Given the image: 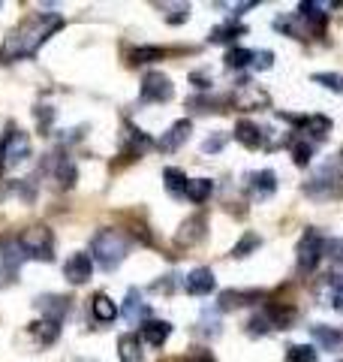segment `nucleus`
<instances>
[{"label":"nucleus","mask_w":343,"mask_h":362,"mask_svg":"<svg viewBox=\"0 0 343 362\" xmlns=\"http://www.w3.org/2000/svg\"><path fill=\"white\" fill-rule=\"evenodd\" d=\"M54 30H61V16H54V13L28 16L18 28L9 30V37H6V42H4V52H0V58H6V61L30 58V54L37 52Z\"/></svg>","instance_id":"1"},{"label":"nucleus","mask_w":343,"mask_h":362,"mask_svg":"<svg viewBox=\"0 0 343 362\" xmlns=\"http://www.w3.org/2000/svg\"><path fill=\"white\" fill-rule=\"evenodd\" d=\"M130 254V239L118 230H100L90 242V259L102 269V272H114Z\"/></svg>","instance_id":"2"},{"label":"nucleus","mask_w":343,"mask_h":362,"mask_svg":"<svg viewBox=\"0 0 343 362\" xmlns=\"http://www.w3.org/2000/svg\"><path fill=\"white\" fill-rule=\"evenodd\" d=\"M328 251V239L323 233H316V230H307L301 235V242L299 247H295V259H299V269L301 272H313L319 266V259L325 257Z\"/></svg>","instance_id":"3"},{"label":"nucleus","mask_w":343,"mask_h":362,"mask_svg":"<svg viewBox=\"0 0 343 362\" xmlns=\"http://www.w3.org/2000/svg\"><path fill=\"white\" fill-rule=\"evenodd\" d=\"M18 245H21V251H25V257H37V259H52L54 257V235H52L49 226H42V223L21 233Z\"/></svg>","instance_id":"4"},{"label":"nucleus","mask_w":343,"mask_h":362,"mask_svg":"<svg viewBox=\"0 0 343 362\" xmlns=\"http://www.w3.org/2000/svg\"><path fill=\"white\" fill-rule=\"evenodd\" d=\"M172 94H175V88H172V78L166 73H148L142 78V100L145 103H166V100H172Z\"/></svg>","instance_id":"5"},{"label":"nucleus","mask_w":343,"mask_h":362,"mask_svg":"<svg viewBox=\"0 0 343 362\" xmlns=\"http://www.w3.org/2000/svg\"><path fill=\"white\" fill-rule=\"evenodd\" d=\"M0 148H4V163L6 166H16L21 160H28L30 157V136L28 133H6L4 139H0Z\"/></svg>","instance_id":"6"},{"label":"nucleus","mask_w":343,"mask_h":362,"mask_svg":"<svg viewBox=\"0 0 343 362\" xmlns=\"http://www.w3.org/2000/svg\"><path fill=\"white\" fill-rule=\"evenodd\" d=\"M286 121H292V124H299V130L295 133H301V139H307L311 136V142H319V139H325V136L331 133V121L325 115H307V118H292V115H280Z\"/></svg>","instance_id":"7"},{"label":"nucleus","mask_w":343,"mask_h":362,"mask_svg":"<svg viewBox=\"0 0 343 362\" xmlns=\"http://www.w3.org/2000/svg\"><path fill=\"white\" fill-rule=\"evenodd\" d=\"M90 275H94V259H90V254L78 251L64 263V278L70 281V284H88Z\"/></svg>","instance_id":"8"},{"label":"nucleus","mask_w":343,"mask_h":362,"mask_svg":"<svg viewBox=\"0 0 343 362\" xmlns=\"http://www.w3.org/2000/svg\"><path fill=\"white\" fill-rule=\"evenodd\" d=\"M325 4H316V0H307V4L299 6V18L304 21L307 30H313L316 37H323L325 33V25H328V13H325Z\"/></svg>","instance_id":"9"},{"label":"nucleus","mask_w":343,"mask_h":362,"mask_svg":"<svg viewBox=\"0 0 343 362\" xmlns=\"http://www.w3.org/2000/svg\"><path fill=\"white\" fill-rule=\"evenodd\" d=\"M214 287H217V278H214V272L205 269V266L193 269L190 275L184 278V290L190 293V296H208Z\"/></svg>","instance_id":"10"},{"label":"nucleus","mask_w":343,"mask_h":362,"mask_svg":"<svg viewBox=\"0 0 343 362\" xmlns=\"http://www.w3.org/2000/svg\"><path fill=\"white\" fill-rule=\"evenodd\" d=\"M190 130H193V124L187 121V118H181V121H175L172 127L163 133V139H160L157 145H160V151H166V154H172V151H178L181 145H184L187 139H190Z\"/></svg>","instance_id":"11"},{"label":"nucleus","mask_w":343,"mask_h":362,"mask_svg":"<svg viewBox=\"0 0 343 362\" xmlns=\"http://www.w3.org/2000/svg\"><path fill=\"white\" fill-rule=\"evenodd\" d=\"M235 139L241 142L244 148L256 151V148H262V145H265V130H262L259 124H253V121H238V124H235Z\"/></svg>","instance_id":"12"},{"label":"nucleus","mask_w":343,"mask_h":362,"mask_svg":"<svg viewBox=\"0 0 343 362\" xmlns=\"http://www.w3.org/2000/svg\"><path fill=\"white\" fill-rule=\"evenodd\" d=\"M37 308L42 311L45 320L61 323L64 314L70 311V299H66V296H40V299H37Z\"/></svg>","instance_id":"13"},{"label":"nucleus","mask_w":343,"mask_h":362,"mask_svg":"<svg viewBox=\"0 0 343 362\" xmlns=\"http://www.w3.org/2000/svg\"><path fill=\"white\" fill-rule=\"evenodd\" d=\"M172 335V323L166 320H145L142 323V341L151 347H163Z\"/></svg>","instance_id":"14"},{"label":"nucleus","mask_w":343,"mask_h":362,"mask_svg":"<svg viewBox=\"0 0 343 362\" xmlns=\"http://www.w3.org/2000/svg\"><path fill=\"white\" fill-rule=\"evenodd\" d=\"M250 181V190H253L256 199H268L274 190H277V175L271 173V169H262V173H253L247 178Z\"/></svg>","instance_id":"15"},{"label":"nucleus","mask_w":343,"mask_h":362,"mask_svg":"<svg viewBox=\"0 0 343 362\" xmlns=\"http://www.w3.org/2000/svg\"><path fill=\"white\" fill-rule=\"evenodd\" d=\"M265 317L271 320L274 329H289V326L295 323V308H292V305L268 302V305H265Z\"/></svg>","instance_id":"16"},{"label":"nucleus","mask_w":343,"mask_h":362,"mask_svg":"<svg viewBox=\"0 0 343 362\" xmlns=\"http://www.w3.org/2000/svg\"><path fill=\"white\" fill-rule=\"evenodd\" d=\"M262 293L259 290H226L220 293V311H232V308H241L247 302H259Z\"/></svg>","instance_id":"17"},{"label":"nucleus","mask_w":343,"mask_h":362,"mask_svg":"<svg viewBox=\"0 0 343 362\" xmlns=\"http://www.w3.org/2000/svg\"><path fill=\"white\" fill-rule=\"evenodd\" d=\"M311 335H313V341L319 347H325V350H337L343 344V335L335 329V326H325V323L311 326Z\"/></svg>","instance_id":"18"},{"label":"nucleus","mask_w":343,"mask_h":362,"mask_svg":"<svg viewBox=\"0 0 343 362\" xmlns=\"http://www.w3.org/2000/svg\"><path fill=\"white\" fill-rule=\"evenodd\" d=\"M121 314H124V320H127L130 326H136L148 314V305L142 302V293L139 290H130L127 293V302H124V311Z\"/></svg>","instance_id":"19"},{"label":"nucleus","mask_w":343,"mask_h":362,"mask_svg":"<svg viewBox=\"0 0 343 362\" xmlns=\"http://www.w3.org/2000/svg\"><path fill=\"white\" fill-rule=\"evenodd\" d=\"M323 302L343 311V275H328L323 284Z\"/></svg>","instance_id":"20"},{"label":"nucleus","mask_w":343,"mask_h":362,"mask_svg":"<svg viewBox=\"0 0 343 362\" xmlns=\"http://www.w3.org/2000/svg\"><path fill=\"white\" fill-rule=\"evenodd\" d=\"M118 356L121 362H142V341H139V335H121L118 338Z\"/></svg>","instance_id":"21"},{"label":"nucleus","mask_w":343,"mask_h":362,"mask_svg":"<svg viewBox=\"0 0 343 362\" xmlns=\"http://www.w3.org/2000/svg\"><path fill=\"white\" fill-rule=\"evenodd\" d=\"M90 311H94L100 323H112L114 317H118V305H114L112 296H106V293H97L94 302H90Z\"/></svg>","instance_id":"22"},{"label":"nucleus","mask_w":343,"mask_h":362,"mask_svg":"<svg viewBox=\"0 0 343 362\" xmlns=\"http://www.w3.org/2000/svg\"><path fill=\"white\" fill-rule=\"evenodd\" d=\"M163 181H166L169 197H187V185H190V178H187L184 173H181V169H175V166L163 169Z\"/></svg>","instance_id":"23"},{"label":"nucleus","mask_w":343,"mask_h":362,"mask_svg":"<svg viewBox=\"0 0 343 362\" xmlns=\"http://www.w3.org/2000/svg\"><path fill=\"white\" fill-rule=\"evenodd\" d=\"M205 235V218H190L184 221V226H181V233H178V245H196L199 239Z\"/></svg>","instance_id":"24"},{"label":"nucleus","mask_w":343,"mask_h":362,"mask_svg":"<svg viewBox=\"0 0 343 362\" xmlns=\"http://www.w3.org/2000/svg\"><path fill=\"white\" fill-rule=\"evenodd\" d=\"M214 194V181L211 178H193L187 185V199L196 202V206H202L205 199H208Z\"/></svg>","instance_id":"25"},{"label":"nucleus","mask_w":343,"mask_h":362,"mask_svg":"<svg viewBox=\"0 0 343 362\" xmlns=\"http://www.w3.org/2000/svg\"><path fill=\"white\" fill-rule=\"evenodd\" d=\"M259 103H268V97L262 94L259 88H253V85H241V94H235V106H241V109H256Z\"/></svg>","instance_id":"26"},{"label":"nucleus","mask_w":343,"mask_h":362,"mask_svg":"<svg viewBox=\"0 0 343 362\" xmlns=\"http://www.w3.org/2000/svg\"><path fill=\"white\" fill-rule=\"evenodd\" d=\"M289 148H292L295 166H307V163L313 160V148H316V145L311 139H301V136H295V139L289 142Z\"/></svg>","instance_id":"27"},{"label":"nucleus","mask_w":343,"mask_h":362,"mask_svg":"<svg viewBox=\"0 0 343 362\" xmlns=\"http://www.w3.org/2000/svg\"><path fill=\"white\" fill-rule=\"evenodd\" d=\"M241 33H247L244 30V25H235V21H226V25H220V28H214L211 30V42H232V40H238Z\"/></svg>","instance_id":"28"},{"label":"nucleus","mask_w":343,"mask_h":362,"mask_svg":"<svg viewBox=\"0 0 343 362\" xmlns=\"http://www.w3.org/2000/svg\"><path fill=\"white\" fill-rule=\"evenodd\" d=\"M30 335H40L42 344H52L57 335H61V323H52V320H40L30 326Z\"/></svg>","instance_id":"29"},{"label":"nucleus","mask_w":343,"mask_h":362,"mask_svg":"<svg viewBox=\"0 0 343 362\" xmlns=\"http://www.w3.org/2000/svg\"><path fill=\"white\" fill-rule=\"evenodd\" d=\"M259 245H262V239H259L256 233H244V235H241V242H238V245L232 247V257L244 259V257H250V251H256Z\"/></svg>","instance_id":"30"},{"label":"nucleus","mask_w":343,"mask_h":362,"mask_svg":"<svg viewBox=\"0 0 343 362\" xmlns=\"http://www.w3.org/2000/svg\"><path fill=\"white\" fill-rule=\"evenodd\" d=\"M316 350L311 344H292L286 350V362H316Z\"/></svg>","instance_id":"31"},{"label":"nucleus","mask_w":343,"mask_h":362,"mask_svg":"<svg viewBox=\"0 0 343 362\" xmlns=\"http://www.w3.org/2000/svg\"><path fill=\"white\" fill-rule=\"evenodd\" d=\"M256 52L250 49H229L226 52V66H232V70H241V66H247L250 61H253Z\"/></svg>","instance_id":"32"},{"label":"nucleus","mask_w":343,"mask_h":362,"mask_svg":"<svg viewBox=\"0 0 343 362\" xmlns=\"http://www.w3.org/2000/svg\"><path fill=\"white\" fill-rule=\"evenodd\" d=\"M160 58H163V49H157V45H142V49H133V54H130L133 64H151Z\"/></svg>","instance_id":"33"},{"label":"nucleus","mask_w":343,"mask_h":362,"mask_svg":"<svg viewBox=\"0 0 343 362\" xmlns=\"http://www.w3.org/2000/svg\"><path fill=\"white\" fill-rule=\"evenodd\" d=\"M274 326H271V320L265 317V311L262 314H256V317H250V323H247V332L250 335H265V332H271Z\"/></svg>","instance_id":"34"},{"label":"nucleus","mask_w":343,"mask_h":362,"mask_svg":"<svg viewBox=\"0 0 343 362\" xmlns=\"http://www.w3.org/2000/svg\"><path fill=\"white\" fill-rule=\"evenodd\" d=\"M313 82H319L323 88H331V90H340V76H335V73H316Z\"/></svg>","instance_id":"35"},{"label":"nucleus","mask_w":343,"mask_h":362,"mask_svg":"<svg viewBox=\"0 0 343 362\" xmlns=\"http://www.w3.org/2000/svg\"><path fill=\"white\" fill-rule=\"evenodd\" d=\"M253 66H256V70H271V66H274V52H256L253 54Z\"/></svg>","instance_id":"36"},{"label":"nucleus","mask_w":343,"mask_h":362,"mask_svg":"<svg viewBox=\"0 0 343 362\" xmlns=\"http://www.w3.org/2000/svg\"><path fill=\"white\" fill-rule=\"evenodd\" d=\"M223 142H226V136H211V139H205L202 151H205V154H217V151L223 148Z\"/></svg>","instance_id":"37"},{"label":"nucleus","mask_w":343,"mask_h":362,"mask_svg":"<svg viewBox=\"0 0 343 362\" xmlns=\"http://www.w3.org/2000/svg\"><path fill=\"white\" fill-rule=\"evenodd\" d=\"M193 362H217L211 354H208V350H199V354L196 356H193Z\"/></svg>","instance_id":"38"},{"label":"nucleus","mask_w":343,"mask_h":362,"mask_svg":"<svg viewBox=\"0 0 343 362\" xmlns=\"http://www.w3.org/2000/svg\"><path fill=\"white\" fill-rule=\"evenodd\" d=\"M331 247H335V259L343 266V242H331Z\"/></svg>","instance_id":"39"},{"label":"nucleus","mask_w":343,"mask_h":362,"mask_svg":"<svg viewBox=\"0 0 343 362\" xmlns=\"http://www.w3.org/2000/svg\"><path fill=\"white\" fill-rule=\"evenodd\" d=\"M340 173H343V154H340Z\"/></svg>","instance_id":"40"},{"label":"nucleus","mask_w":343,"mask_h":362,"mask_svg":"<svg viewBox=\"0 0 343 362\" xmlns=\"http://www.w3.org/2000/svg\"><path fill=\"white\" fill-rule=\"evenodd\" d=\"M340 90H343V78H340Z\"/></svg>","instance_id":"41"}]
</instances>
